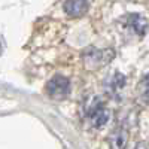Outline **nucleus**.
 Returning a JSON list of instances; mask_svg holds the SVG:
<instances>
[{
  "label": "nucleus",
  "instance_id": "obj_1",
  "mask_svg": "<svg viewBox=\"0 0 149 149\" xmlns=\"http://www.w3.org/2000/svg\"><path fill=\"white\" fill-rule=\"evenodd\" d=\"M86 116L90 118L93 127L100 128L109 121V110L103 106V103L98 98H94L91 104L86 107Z\"/></svg>",
  "mask_w": 149,
  "mask_h": 149
},
{
  "label": "nucleus",
  "instance_id": "obj_2",
  "mask_svg": "<svg viewBox=\"0 0 149 149\" xmlns=\"http://www.w3.org/2000/svg\"><path fill=\"white\" fill-rule=\"evenodd\" d=\"M46 93L52 98H64L70 93V82L64 76H55L46 84Z\"/></svg>",
  "mask_w": 149,
  "mask_h": 149
},
{
  "label": "nucleus",
  "instance_id": "obj_3",
  "mask_svg": "<svg viewBox=\"0 0 149 149\" xmlns=\"http://www.w3.org/2000/svg\"><path fill=\"white\" fill-rule=\"evenodd\" d=\"M122 26H124V29H127L128 31L134 33L139 37L145 36L146 31H148V21L139 14L125 15L122 19Z\"/></svg>",
  "mask_w": 149,
  "mask_h": 149
},
{
  "label": "nucleus",
  "instance_id": "obj_4",
  "mask_svg": "<svg viewBox=\"0 0 149 149\" xmlns=\"http://www.w3.org/2000/svg\"><path fill=\"white\" fill-rule=\"evenodd\" d=\"M64 10L70 17H81L88 10V0H66Z\"/></svg>",
  "mask_w": 149,
  "mask_h": 149
},
{
  "label": "nucleus",
  "instance_id": "obj_5",
  "mask_svg": "<svg viewBox=\"0 0 149 149\" xmlns=\"http://www.w3.org/2000/svg\"><path fill=\"white\" fill-rule=\"evenodd\" d=\"M139 91H140V97L142 100L149 104V73L145 74V76L142 78L140 84H139Z\"/></svg>",
  "mask_w": 149,
  "mask_h": 149
},
{
  "label": "nucleus",
  "instance_id": "obj_6",
  "mask_svg": "<svg viewBox=\"0 0 149 149\" xmlns=\"http://www.w3.org/2000/svg\"><path fill=\"white\" fill-rule=\"evenodd\" d=\"M110 146H112V149H124V146H125V133L118 131V133L112 134Z\"/></svg>",
  "mask_w": 149,
  "mask_h": 149
},
{
  "label": "nucleus",
  "instance_id": "obj_7",
  "mask_svg": "<svg viewBox=\"0 0 149 149\" xmlns=\"http://www.w3.org/2000/svg\"><path fill=\"white\" fill-rule=\"evenodd\" d=\"M124 84H125V78H124L121 73H115L112 81H110V90L112 91H119V90H122Z\"/></svg>",
  "mask_w": 149,
  "mask_h": 149
}]
</instances>
